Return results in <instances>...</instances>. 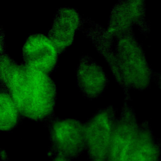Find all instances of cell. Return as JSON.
<instances>
[{
    "instance_id": "1",
    "label": "cell",
    "mask_w": 161,
    "mask_h": 161,
    "mask_svg": "<svg viewBox=\"0 0 161 161\" xmlns=\"http://www.w3.org/2000/svg\"><path fill=\"white\" fill-rule=\"evenodd\" d=\"M1 82L23 116L34 121L53 117L57 88L48 74L18 65L5 53L1 55Z\"/></svg>"
},
{
    "instance_id": "2",
    "label": "cell",
    "mask_w": 161,
    "mask_h": 161,
    "mask_svg": "<svg viewBox=\"0 0 161 161\" xmlns=\"http://www.w3.org/2000/svg\"><path fill=\"white\" fill-rule=\"evenodd\" d=\"M82 31L105 58L113 75L124 86L143 82V58L135 41L125 33L113 35L90 18L82 19Z\"/></svg>"
},
{
    "instance_id": "3",
    "label": "cell",
    "mask_w": 161,
    "mask_h": 161,
    "mask_svg": "<svg viewBox=\"0 0 161 161\" xmlns=\"http://www.w3.org/2000/svg\"><path fill=\"white\" fill-rule=\"evenodd\" d=\"M115 122V111L108 106L97 110L84 123L89 161H106Z\"/></svg>"
},
{
    "instance_id": "4",
    "label": "cell",
    "mask_w": 161,
    "mask_h": 161,
    "mask_svg": "<svg viewBox=\"0 0 161 161\" xmlns=\"http://www.w3.org/2000/svg\"><path fill=\"white\" fill-rule=\"evenodd\" d=\"M48 127L50 142L58 156L69 160L86 148L85 124L80 121L52 117Z\"/></svg>"
},
{
    "instance_id": "5",
    "label": "cell",
    "mask_w": 161,
    "mask_h": 161,
    "mask_svg": "<svg viewBox=\"0 0 161 161\" xmlns=\"http://www.w3.org/2000/svg\"><path fill=\"white\" fill-rule=\"evenodd\" d=\"M22 53L23 65L48 74L55 68L59 52L48 36L36 33L26 38Z\"/></svg>"
},
{
    "instance_id": "6",
    "label": "cell",
    "mask_w": 161,
    "mask_h": 161,
    "mask_svg": "<svg viewBox=\"0 0 161 161\" xmlns=\"http://www.w3.org/2000/svg\"><path fill=\"white\" fill-rule=\"evenodd\" d=\"M137 138L133 114L125 109L115 122L106 161H130Z\"/></svg>"
},
{
    "instance_id": "7",
    "label": "cell",
    "mask_w": 161,
    "mask_h": 161,
    "mask_svg": "<svg viewBox=\"0 0 161 161\" xmlns=\"http://www.w3.org/2000/svg\"><path fill=\"white\" fill-rule=\"evenodd\" d=\"M82 23V18L74 8L62 7L56 11L48 36L59 53L72 43L75 31Z\"/></svg>"
},
{
    "instance_id": "8",
    "label": "cell",
    "mask_w": 161,
    "mask_h": 161,
    "mask_svg": "<svg viewBox=\"0 0 161 161\" xmlns=\"http://www.w3.org/2000/svg\"><path fill=\"white\" fill-rule=\"evenodd\" d=\"M77 82L84 96L94 99L105 91L109 79L102 67L89 55H85L77 66Z\"/></svg>"
},
{
    "instance_id": "9",
    "label": "cell",
    "mask_w": 161,
    "mask_h": 161,
    "mask_svg": "<svg viewBox=\"0 0 161 161\" xmlns=\"http://www.w3.org/2000/svg\"><path fill=\"white\" fill-rule=\"evenodd\" d=\"M136 6L129 3H120L113 8L107 30L111 34L125 33L127 28L137 16Z\"/></svg>"
},
{
    "instance_id": "10",
    "label": "cell",
    "mask_w": 161,
    "mask_h": 161,
    "mask_svg": "<svg viewBox=\"0 0 161 161\" xmlns=\"http://www.w3.org/2000/svg\"><path fill=\"white\" fill-rule=\"evenodd\" d=\"M0 128L9 131L14 128L19 121V111L9 92L1 87L0 97Z\"/></svg>"
},
{
    "instance_id": "11",
    "label": "cell",
    "mask_w": 161,
    "mask_h": 161,
    "mask_svg": "<svg viewBox=\"0 0 161 161\" xmlns=\"http://www.w3.org/2000/svg\"><path fill=\"white\" fill-rule=\"evenodd\" d=\"M155 156L152 147L138 136L136 144L130 161H154Z\"/></svg>"
},
{
    "instance_id": "12",
    "label": "cell",
    "mask_w": 161,
    "mask_h": 161,
    "mask_svg": "<svg viewBox=\"0 0 161 161\" xmlns=\"http://www.w3.org/2000/svg\"><path fill=\"white\" fill-rule=\"evenodd\" d=\"M53 161H69V160L67 159V158H65L64 157L57 155V157L54 158Z\"/></svg>"
}]
</instances>
